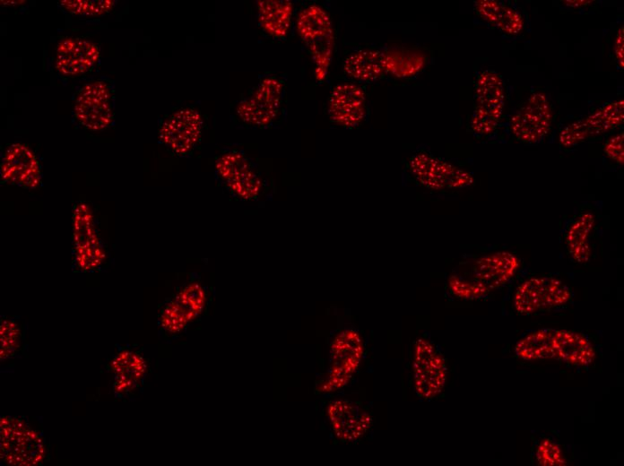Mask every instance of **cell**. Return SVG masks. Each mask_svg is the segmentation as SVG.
<instances>
[{
	"label": "cell",
	"instance_id": "cell-1",
	"mask_svg": "<svg viewBox=\"0 0 624 466\" xmlns=\"http://www.w3.org/2000/svg\"><path fill=\"white\" fill-rule=\"evenodd\" d=\"M297 31L315 65L317 82L325 81L332 61L334 33L329 13L318 4H309L298 14Z\"/></svg>",
	"mask_w": 624,
	"mask_h": 466
},
{
	"label": "cell",
	"instance_id": "cell-2",
	"mask_svg": "<svg viewBox=\"0 0 624 466\" xmlns=\"http://www.w3.org/2000/svg\"><path fill=\"white\" fill-rule=\"evenodd\" d=\"M114 115V91L107 81L88 82L75 92L73 116L82 127L103 131L112 125Z\"/></svg>",
	"mask_w": 624,
	"mask_h": 466
},
{
	"label": "cell",
	"instance_id": "cell-3",
	"mask_svg": "<svg viewBox=\"0 0 624 466\" xmlns=\"http://www.w3.org/2000/svg\"><path fill=\"white\" fill-rule=\"evenodd\" d=\"M0 426V454L4 462L11 465L30 466L43 461V440L26 422L18 418L4 417Z\"/></svg>",
	"mask_w": 624,
	"mask_h": 466
},
{
	"label": "cell",
	"instance_id": "cell-4",
	"mask_svg": "<svg viewBox=\"0 0 624 466\" xmlns=\"http://www.w3.org/2000/svg\"><path fill=\"white\" fill-rule=\"evenodd\" d=\"M474 98L471 128L478 135H490L497 130L505 106V84L500 75L489 69L481 72L475 82Z\"/></svg>",
	"mask_w": 624,
	"mask_h": 466
},
{
	"label": "cell",
	"instance_id": "cell-5",
	"mask_svg": "<svg viewBox=\"0 0 624 466\" xmlns=\"http://www.w3.org/2000/svg\"><path fill=\"white\" fill-rule=\"evenodd\" d=\"M572 298L571 289L553 276L532 277L519 285L513 304L520 315H532L568 304Z\"/></svg>",
	"mask_w": 624,
	"mask_h": 466
},
{
	"label": "cell",
	"instance_id": "cell-6",
	"mask_svg": "<svg viewBox=\"0 0 624 466\" xmlns=\"http://www.w3.org/2000/svg\"><path fill=\"white\" fill-rule=\"evenodd\" d=\"M216 176L236 198L255 200L262 189V178L255 164L241 151H228L215 162Z\"/></svg>",
	"mask_w": 624,
	"mask_h": 466
},
{
	"label": "cell",
	"instance_id": "cell-7",
	"mask_svg": "<svg viewBox=\"0 0 624 466\" xmlns=\"http://www.w3.org/2000/svg\"><path fill=\"white\" fill-rule=\"evenodd\" d=\"M553 109L547 95L537 91L510 117L509 130L515 140L528 144L542 142L550 132Z\"/></svg>",
	"mask_w": 624,
	"mask_h": 466
},
{
	"label": "cell",
	"instance_id": "cell-8",
	"mask_svg": "<svg viewBox=\"0 0 624 466\" xmlns=\"http://www.w3.org/2000/svg\"><path fill=\"white\" fill-rule=\"evenodd\" d=\"M623 120V99L608 102L586 116L566 125L559 133V142L564 148L575 147L615 129Z\"/></svg>",
	"mask_w": 624,
	"mask_h": 466
},
{
	"label": "cell",
	"instance_id": "cell-9",
	"mask_svg": "<svg viewBox=\"0 0 624 466\" xmlns=\"http://www.w3.org/2000/svg\"><path fill=\"white\" fill-rule=\"evenodd\" d=\"M362 349V341L357 332H341L332 342L330 366L319 390L327 393L344 386L360 365Z\"/></svg>",
	"mask_w": 624,
	"mask_h": 466
},
{
	"label": "cell",
	"instance_id": "cell-10",
	"mask_svg": "<svg viewBox=\"0 0 624 466\" xmlns=\"http://www.w3.org/2000/svg\"><path fill=\"white\" fill-rule=\"evenodd\" d=\"M73 240L75 263L80 270L92 271L101 265L106 253L96 229L92 210L85 202L74 207Z\"/></svg>",
	"mask_w": 624,
	"mask_h": 466
},
{
	"label": "cell",
	"instance_id": "cell-11",
	"mask_svg": "<svg viewBox=\"0 0 624 466\" xmlns=\"http://www.w3.org/2000/svg\"><path fill=\"white\" fill-rule=\"evenodd\" d=\"M410 170L420 185L432 190L464 188L474 181L468 171L427 152L411 158Z\"/></svg>",
	"mask_w": 624,
	"mask_h": 466
},
{
	"label": "cell",
	"instance_id": "cell-12",
	"mask_svg": "<svg viewBox=\"0 0 624 466\" xmlns=\"http://www.w3.org/2000/svg\"><path fill=\"white\" fill-rule=\"evenodd\" d=\"M413 382L417 394L423 399L438 395L446 380V367L442 354L425 338H420L414 346Z\"/></svg>",
	"mask_w": 624,
	"mask_h": 466
},
{
	"label": "cell",
	"instance_id": "cell-13",
	"mask_svg": "<svg viewBox=\"0 0 624 466\" xmlns=\"http://www.w3.org/2000/svg\"><path fill=\"white\" fill-rule=\"evenodd\" d=\"M203 120L193 108H180L160 124L159 141L177 156L189 154L200 141Z\"/></svg>",
	"mask_w": 624,
	"mask_h": 466
},
{
	"label": "cell",
	"instance_id": "cell-14",
	"mask_svg": "<svg viewBox=\"0 0 624 466\" xmlns=\"http://www.w3.org/2000/svg\"><path fill=\"white\" fill-rule=\"evenodd\" d=\"M283 83L275 77H265L256 89L242 99L237 113L240 119L256 126H267L276 118L282 98Z\"/></svg>",
	"mask_w": 624,
	"mask_h": 466
},
{
	"label": "cell",
	"instance_id": "cell-15",
	"mask_svg": "<svg viewBox=\"0 0 624 466\" xmlns=\"http://www.w3.org/2000/svg\"><path fill=\"white\" fill-rule=\"evenodd\" d=\"M206 292L198 281L183 287L164 306L160 315V326L176 333L182 331L204 310Z\"/></svg>",
	"mask_w": 624,
	"mask_h": 466
},
{
	"label": "cell",
	"instance_id": "cell-16",
	"mask_svg": "<svg viewBox=\"0 0 624 466\" xmlns=\"http://www.w3.org/2000/svg\"><path fill=\"white\" fill-rule=\"evenodd\" d=\"M0 174L3 182L23 188L36 189L41 185V165L25 143L8 145L2 157Z\"/></svg>",
	"mask_w": 624,
	"mask_h": 466
},
{
	"label": "cell",
	"instance_id": "cell-17",
	"mask_svg": "<svg viewBox=\"0 0 624 466\" xmlns=\"http://www.w3.org/2000/svg\"><path fill=\"white\" fill-rule=\"evenodd\" d=\"M100 56L95 43L79 37H65L56 46L54 66L61 76L79 77L91 72Z\"/></svg>",
	"mask_w": 624,
	"mask_h": 466
},
{
	"label": "cell",
	"instance_id": "cell-18",
	"mask_svg": "<svg viewBox=\"0 0 624 466\" xmlns=\"http://www.w3.org/2000/svg\"><path fill=\"white\" fill-rule=\"evenodd\" d=\"M367 110L366 92L360 85L342 82L333 88L327 111L334 123L346 128H353L362 123Z\"/></svg>",
	"mask_w": 624,
	"mask_h": 466
},
{
	"label": "cell",
	"instance_id": "cell-19",
	"mask_svg": "<svg viewBox=\"0 0 624 466\" xmlns=\"http://www.w3.org/2000/svg\"><path fill=\"white\" fill-rule=\"evenodd\" d=\"M520 260L510 252L499 251L476 259L469 279L485 287L490 292L507 284L516 274Z\"/></svg>",
	"mask_w": 624,
	"mask_h": 466
},
{
	"label": "cell",
	"instance_id": "cell-20",
	"mask_svg": "<svg viewBox=\"0 0 624 466\" xmlns=\"http://www.w3.org/2000/svg\"><path fill=\"white\" fill-rule=\"evenodd\" d=\"M327 415L334 435L342 441L353 442L368 429L371 419L356 402L336 400L330 402Z\"/></svg>",
	"mask_w": 624,
	"mask_h": 466
},
{
	"label": "cell",
	"instance_id": "cell-21",
	"mask_svg": "<svg viewBox=\"0 0 624 466\" xmlns=\"http://www.w3.org/2000/svg\"><path fill=\"white\" fill-rule=\"evenodd\" d=\"M474 10L482 21L507 35H518L524 29L525 21L522 13L507 2L477 0Z\"/></svg>",
	"mask_w": 624,
	"mask_h": 466
},
{
	"label": "cell",
	"instance_id": "cell-22",
	"mask_svg": "<svg viewBox=\"0 0 624 466\" xmlns=\"http://www.w3.org/2000/svg\"><path fill=\"white\" fill-rule=\"evenodd\" d=\"M596 219L586 211L576 215L565 232V245L571 259L577 263H586L593 254V236Z\"/></svg>",
	"mask_w": 624,
	"mask_h": 466
},
{
	"label": "cell",
	"instance_id": "cell-23",
	"mask_svg": "<svg viewBox=\"0 0 624 466\" xmlns=\"http://www.w3.org/2000/svg\"><path fill=\"white\" fill-rule=\"evenodd\" d=\"M554 358L577 367L591 365L595 359V350L584 334L568 330H556L553 336Z\"/></svg>",
	"mask_w": 624,
	"mask_h": 466
},
{
	"label": "cell",
	"instance_id": "cell-24",
	"mask_svg": "<svg viewBox=\"0 0 624 466\" xmlns=\"http://www.w3.org/2000/svg\"><path fill=\"white\" fill-rule=\"evenodd\" d=\"M114 374V391L126 393L134 390L145 375L147 365L144 358L133 350L120 351L111 361Z\"/></svg>",
	"mask_w": 624,
	"mask_h": 466
},
{
	"label": "cell",
	"instance_id": "cell-25",
	"mask_svg": "<svg viewBox=\"0 0 624 466\" xmlns=\"http://www.w3.org/2000/svg\"><path fill=\"white\" fill-rule=\"evenodd\" d=\"M293 4L289 0H260L257 17L262 30L274 39H284L290 30Z\"/></svg>",
	"mask_w": 624,
	"mask_h": 466
},
{
	"label": "cell",
	"instance_id": "cell-26",
	"mask_svg": "<svg viewBox=\"0 0 624 466\" xmlns=\"http://www.w3.org/2000/svg\"><path fill=\"white\" fill-rule=\"evenodd\" d=\"M344 73L360 82H372L386 75L383 51L360 49L351 53L343 62Z\"/></svg>",
	"mask_w": 624,
	"mask_h": 466
},
{
	"label": "cell",
	"instance_id": "cell-27",
	"mask_svg": "<svg viewBox=\"0 0 624 466\" xmlns=\"http://www.w3.org/2000/svg\"><path fill=\"white\" fill-rule=\"evenodd\" d=\"M382 51L386 74L397 78H409L418 74L428 62L426 54L416 48L396 47Z\"/></svg>",
	"mask_w": 624,
	"mask_h": 466
},
{
	"label": "cell",
	"instance_id": "cell-28",
	"mask_svg": "<svg viewBox=\"0 0 624 466\" xmlns=\"http://www.w3.org/2000/svg\"><path fill=\"white\" fill-rule=\"evenodd\" d=\"M554 331L546 328L529 333L516 345V354L525 360L554 358Z\"/></svg>",
	"mask_w": 624,
	"mask_h": 466
},
{
	"label": "cell",
	"instance_id": "cell-29",
	"mask_svg": "<svg viewBox=\"0 0 624 466\" xmlns=\"http://www.w3.org/2000/svg\"><path fill=\"white\" fill-rule=\"evenodd\" d=\"M59 5L68 13L94 17L102 16L110 13L115 5L113 0H63Z\"/></svg>",
	"mask_w": 624,
	"mask_h": 466
},
{
	"label": "cell",
	"instance_id": "cell-30",
	"mask_svg": "<svg viewBox=\"0 0 624 466\" xmlns=\"http://www.w3.org/2000/svg\"><path fill=\"white\" fill-rule=\"evenodd\" d=\"M448 286L453 295L464 299H479L490 293L482 285L461 275H452Z\"/></svg>",
	"mask_w": 624,
	"mask_h": 466
},
{
	"label": "cell",
	"instance_id": "cell-31",
	"mask_svg": "<svg viewBox=\"0 0 624 466\" xmlns=\"http://www.w3.org/2000/svg\"><path fill=\"white\" fill-rule=\"evenodd\" d=\"M20 344V330L12 320L4 319L0 325V357L1 360L12 357Z\"/></svg>",
	"mask_w": 624,
	"mask_h": 466
},
{
	"label": "cell",
	"instance_id": "cell-32",
	"mask_svg": "<svg viewBox=\"0 0 624 466\" xmlns=\"http://www.w3.org/2000/svg\"><path fill=\"white\" fill-rule=\"evenodd\" d=\"M536 459L542 466H563L567 464L559 445L549 439H543L536 449Z\"/></svg>",
	"mask_w": 624,
	"mask_h": 466
},
{
	"label": "cell",
	"instance_id": "cell-33",
	"mask_svg": "<svg viewBox=\"0 0 624 466\" xmlns=\"http://www.w3.org/2000/svg\"><path fill=\"white\" fill-rule=\"evenodd\" d=\"M624 134L620 132L608 139L603 145L604 154L612 161L619 165L624 163V147H623Z\"/></svg>",
	"mask_w": 624,
	"mask_h": 466
},
{
	"label": "cell",
	"instance_id": "cell-34",
	"mask_svg": "<svg viewBox=\"0 0 624 466\" xmlns=\"http://www.w3.org/2000/svg\"><path fill=\"white\" fill-rule=\"evenodd\" d=\"M613 54L621 69L624 67V28L621 25L613 41Z\"/></svg>",
	"mask_w": 624,
	"mask_h": 466
},
{
	"label": "cell",
	"instance_id": "cell-35",
	"mask_svg": "<svg viewBox=\"0 0 624 466\" xmlns=\"http://www.w3.org/2000/svg\"><path fill=\"white\" fill-rule=\"evenodd\" d=\"M592 0H568L562 1V4L568 7H585L593 4Z\"/></svg>",
	"mask_w": 624,
	"mask_h": 466
}]
</instances>
